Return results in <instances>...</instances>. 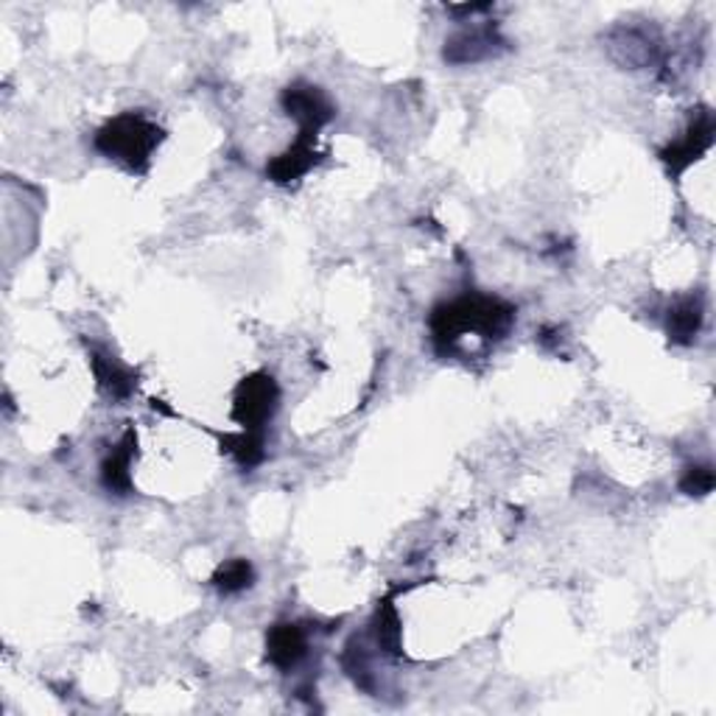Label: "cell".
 Instances as JSON below:
<instances>
[{
  "mask_svg": "<svg viewBox=\"0 0 716 716\" xmlns=\"http://www.w3.org/2000/svg\"><path fill=\"white\" fill-rule=\"evenodd\" d=\"M499 35L493 26L488 29H470L459 31L457 37L445 42V59L453 65H468V62H482V59L493 57L496 46H499Z\"/></svg>",
  "mask_w": 716,
  "mask_h": 716,
  "instance_id": "obj_9",
  "label": "cell"
},
{
  "mask_svg": "<svg viewBox=\"0 0 716 716\" xmlns=\"http://www.w3.org/2000/svg\"><path fill=\"white\" fill-rule=\"evenodd\" d=\"M90 367H92V375H96L98 386H101L109 398H115V401H127V398L135 392V375L129 373L127 367H121L118 362L107 359V355L92 350Z\"/></svg>",
  "mask_w": 716,
  "mask_h": 716,
  "instance_id": "obj_11",
  "label": "cell"
},
{
  "mask_svg": "<svg viewBox=\"0 0 716 716\" xmlns=\"http://www.w3.org/2000/svg\"><path fill=\"white\" fill-rule=\"evenodd\" d=\"M714 468L710 464H692V468H686V473H683L680 479V490L686 496H697V499H703V496H708L710 490H714Z\"/></svg>",
  "mask_w": 716,
  "mask_h": 716,
  "instance_id": "obj_16",
  "label": "cell"
},
{
  "mask_svg": "<svg viewBox=\"0 0 716 716\" xmlns=\"http://www.w3.org/2000/svg\"><path fill=\"white\" fill-rule=\"evenodd\" d=\"M516 322V308L490 294H464L431 311V339L440 353H451L468 333L482 339H501Z\"/></svg>",
  "mask_w": 716,
  "mask_h": 716,
  "instance_id": "obj_1",
  "label": "cell"
},
{
  "mask_svg": "<svg viewBox=\"0 0 716 716\" xmlns=\"http://www.w3.org/2000/svg\"><path fill=\"white\" fill-rule=\"evenodd\" d=\"M253 582H255V568L253 562L244 560V557H235V560L222 562V566L216 568V573H213V585H216V590H222V594L227 596L253 588Z\"/></svg>",
  "mask_w": 716,
  "mask_h": 716,
  "instance_id": "obj_13",
  "label": "cell"
},
{
  "mask_svg": "<svg viewBox=\"0 0 716 716\" xmlns=\"http://www.w3.org/2000/svg\"><path fill=\"white\" fill-rule=\"evenodd\" d=\"M281 390L269 373H253L235 386L233 395V420L242 431H266L269 420L275 418Z\"/></svg>",
  "mask_w": 716,
  "mask_h": 716,
  "instance_id": "obj_3",
  "label": "cell"
},
{
  "mask_svg": "<svg viewBox=\"0 0 716 716\" xmlns=\"http://www.w3.org/2000/svg\"><path fill=\"white\" fill-rule=\"evenodd\" d=\"M138 457V437L129 429L124 434V440L115 445V451L109 453L101 462V484L115 496H129L133 493V459Z\"/></svg>",
  "mask_w": 716,
  "mask_h": 716,
  "instance_id": "obj_8",
  "label": "cell"
},
{
  "mask_svg": "<svg viewBox=\"0 0 716 716\" xmlns=\"http://www.w3.org/2000/svg\"><path fill=\"white\" fill-rule=\"evenodd\" d=\"M224 451L233 453V459L242 464L244 470L255 468L264 462V448H266V431H238V434L222 437Z\"/></svg>",
  "mask_w": 716,
  "mask_h": 716,
  "instance_id": "obj_12",
  "label": "cell"
},
{
  "mask_svg": "<svg viewBox=\"0 0 716 716\" xmlns=\"http://www.w3.org/2000/svg\"><path fill=\"white\" fill-rule=\"evenodd\" d=\"M314 140L316 135L300 133V138L294 140L283 155H277L275 160L266 163V177L275 185L297 183L300 177H305V174L320 163V151H316Z\"/></svg>",
  "mask_w": 716,
  "mask_h": 716,
  "instance_id": "obj_6",
  "label": "cell"
},
{
  "mask_svg": "<svg viewBox=\"0 0 716 716\" xmlns=\"http://www.w3.org/2000/svg\"><path fill=\"white\" fill-rule=\"evenodd\" d=\"M375 638L386 655H401V616H398L392 599H384L379 614H375Z\"/></svg>",
  "mask_w": 716,
  "mask_h": 716,
  "instance_id": "obj_14",
  "label": "cell"
},
{
  "mask_svg": "<svg viewBox=\"0 0 716 716\" xmlns=\"http://www.w3.org/2000/svg\"><path fill=\"white\" fill-rule=\"evenodd\" d=\"M614 46H619L625 51V57L619 59L621 65L644 68V65L653 62V42L638 35V31H619V42H614Z\"/></svg>",
  "mask_w": 716,
  "mask_h": 716,
  "instance_id": "obj_15",
  "label": "cell"
},
{
  "mask_svg": "<svg viewBox=\"0 0 716 716\" xmlns=\"http://www.w3.org/2000/svg\"><path fill=\"white\" fill-rule=\"evenodd\" d=\"M714 135H716L714 115H710L708 109H699V112L692 118V124L686 127V133H683L677 140H671L666 149H660V160L666 163L671 177H680L692 163H697L699 157L714 146Z\"/></svg>",
  "mask_w": 716,
  "mask_h": 716,
  "instance_id": "obj_4",
  "label": "cell"
},
{
  "mask_svg": "<svg viewBox=\"0 0 716 716\" xmlns=\"http://www.w3.org/2000/svg\"><path fill=\"white\" fill-rule=\"evenodd\" d=\"M163 144V129L140 112H124L96 133V149L133 174H146Z\"/></svg>",
  "mask_w": 716,
  "mask_h": 716,
  "instance_id": "obj_2",
  "label": "cell"
},
{
  "mask_svg": "<svg viewBox=\"0 0 716 716\" xmlns=\"http://www.w3.org/2000/svg\"><path fill=\"white\" fill-rule=\"evenodd\" d=\"M305 653H308V638H305L303 627L292 625V621H281V625L269 627V632H266V660L275 669L292 671L305 658Z\"/></svg>",
  "mask_w": 716,
  "mask_h": 716,
  "instance_id": "obj_7",
  "label": "cell"
},
{
  "mask_svg": "<svg viewBox=\"0 0 716 716\" xmlns=\"http://www.w3.org/2000/svg\"><path fill=\"white\" fill-rule=\"evenodd\" d=\"M703 320H705L703 297H697V294L680 297L669 308V320H666V333H669V342L692 344L694 339H697V333L703 331Z\"/></svg>",
  "mask_w": 716,
  "mask_h": 716,
  "instance_id": "obj_10",
  "label": "cell"
},
{
  "mask_svg": "<svg viewBox=\"0 0 716 716\" xmlns=\"http://www.w3.org/2000/svg\"><path fill=\"white\" fill-rule=\"evenodd\" d=\"M281 104L294 121L300 124V133L316 135L325 124H331L333 115H336V109H333L325 90L308 85V81H294V85H288L286 90H283Z\"/></svg>",
  "mask_w": 716,
  "mask_h": 716,
  "instance_id": "obj_5",
  "label": "cell"
}]
</instances>
